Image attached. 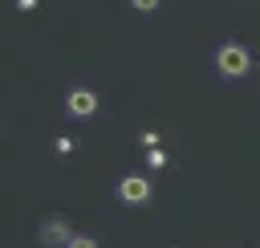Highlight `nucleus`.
I'll use <instances>...</instances> for the list:
<instances>
[{"instance_id": "obj_1", "label": "nucleus", "mask_w": 260, "mask_h": 248, "mask_svg": "<svg viewBox=\"0 0 260 248\" xmlns=\"http://www.w3.org/2000/svg\"><path fill=\"white\" fill-rule=\"evenodd\" d=\"M215 69H219L223 77H244V73L252 69V53H248L244 45H219V49H215Z\"/></svg>"}, {"instance_id": "obj_2", "label": "nucleus", "mask_w": 260, "mask_h": 248, "mask_svg": "<svg viewBox=\"0 0 260 248\" xmlns=\"http://www.w3.org/2000/svg\"><path fill=\"white\" fill-rule=\"evenodd\" d=\"M118 199L130 203V207H142V203H150V183L142 175H122L118 179Z\"/></svg>"}, {"instance_id": "obj_3", "label": "nucleus", "mask_w": 260, "mask_h": 248, "mask_svg": "<svg viewBox=\"0 0 260 248\" xmlns=\"http://www.w3.org/2000/svg\"><path fill=\"white\" fill-rule=\"evenodd\" d=\"M65 110H69L73 118H89V114H98V94L85 89V85H77V89L65 94Z\"/></svg>"}, {"instance_id": "obj_4", "label": "nucleus", "mask_w": 260, "mask_h": 248, "mask_svg": "<svg viewBox=\"0 0 260 248\" xmlns=\"http://www.w3.org/2000/svg\"><path fill=\"white\" fill-rule=\"evenodd\" d=\"M69 236H73V228H69L61 215H49V220L41 224V244H49V248H65Z\"/></svg>"}, {"instance_id": "obj_5", "label": "nucleus", "mask_w": 260, "mask_h": 248, "mask_svg": "<svg viewBox=\"0 0 260 248\" xmlns=\"http://www.w3.org/2000/svg\"><path fill=\"white\" fill-rule=\"evenodd\" d=\"M146 167H154V171H162V167H167V150H158V146H150V150H146Z\"/></svg>"}, {"instance_id": "obj_6", "label": "nucleus", "mask_w": 260, "mask_h": 248, "mask_svg": "<svg viewBox=\"0 0 260 248\" xmlns=\"http://www.w3.org/2000/svg\"><path fill=\"white\" fill-rule=\"evenodd\" d=\"M65 248H98V240H93V236H77V232H73Z\"/></svg>"}, {"instance_id": "obj_7", "label": "nucleus", "mask_w": 260, "mask_h": 248, "mask_svg": "<svg viewBox=\"0 0 260 248\" xmlns=\"http://www.w3.org/2000/svg\"><path fill=\"white\" fill-rule=\"evenodd\" d=\"M130 8H138V12H154L158 0H130Z\"/></svg>"}, {"instance_id": "obj_8", "label": "nucleus", "mask_w": 260, "mask_h": 248, "mask_svg": "<svg viewBox=\"0 0 260 248\" xmlns=\"http://www.w3.org/2000/svg\"><path fill=\"white\" fill-rule=\"evenodd\" d=\"M53 146H57V154H69V150H73V138H65V134H61Z\"/></svg>"}, {"instance_id": "obj_9", "label": "nucleus", "mask_w": 260, "mask_h": 248, "mask_svg": "<svg viewBox=\"0 0 260 248\" xmlns=\"http://www.w3.org/2000/svg\"><path fill=\"white\" fill-rule=\"evenodd\" d=\"M142 146H158V134L154 130H142Z\"/></svg>"}, {"instance_id": "obj_10", "label": "nucleus", "mask_w": 260, "mask_h": 248, "mask_svg": "<svg viewBox=\"0 0 260 248\" xmlns=\"http://www.w3.org/2000/svg\"><path fill=\"white\" fill-rule=\"evenodd\" d=\"M37 4H41V0H16V8H24V12H32Z\"/></svg>"}]
</instances>
